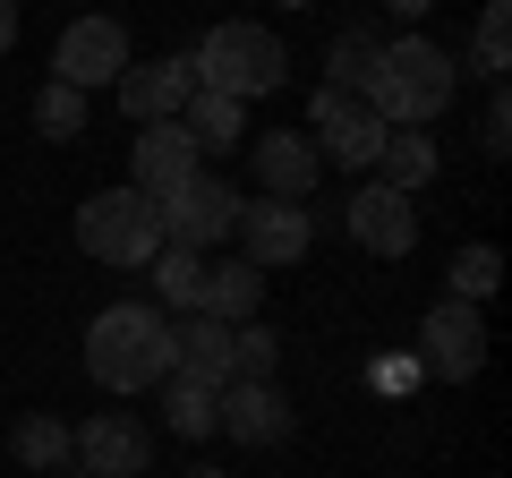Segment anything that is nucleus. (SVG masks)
<instances>
[{
	"instance_id": "f03ea898",
	"label": "nucleus",
	"mask_w": 512,
	"mask_h": 478,
	"mask_svg": "<svg viewBox=\"0 0 512 478\" xmlns=\"http://www.w3.org/2000/svg\"><path fill=\"white\" fill-rule=\"evenodd\" d=\"M86 376L128 402V393H154L171 376V316L154 299H111L103 316L86 325Z\"/></svg>"
},
{
	"instance_id": "5701e85b",
	"label": "nucleus",
	"mask_w": 512,
	"mask_h": 478,
	"mask_svg": "<svg viewBox=\"0 0 512 478\" xmlns=\"http://www.w3.org/2000/svg\"><path fill=\"white\" fill-rule=\"evenodd\" d=\"M470 69L487 77V86H504V69H512V0H487V9H478V26H470Z\"/></svg>"
},
{
	"instance_id": "2eb2a0df",
	"label": "nucleus",
	"mask_w": 512,
	"mask_h": 478,
	"mask_svg": "<svg viewBox=\"0 0 512 478\" xmlns=\"http://www.w3.org/2000/svg\"><path fill=\"white\" fill-rule=\"evenodd\" d=\"M188 60H128L120 69V111L146 129V120H180V103H188Z\"/></svg>"
},
{
	"instance_id": "0eeeda50",
	"label": "nucleus",
	"mask_w": 512,
	"mask_h": 478,
	"mask_svg": "<svg viewBox=\"0 0 512 478\" xmlns=\"http://www.w3.org/2000/svg\"><path fill=\"white\" fill-rule=\"evenodd\" d=\"M419 368L444 376V385H461V376L487 368V316H478L470 299H436V308L419 316Z\"/></svg>"
},
{
	"instance_id": "1a4fd4ad",
	"label": "nucleus",
	"mask_w": 512,
	"mask_h": 478,
	"mask_svg": "<svg viewBox=\"0 0 512 478\" xmlns=\"http://www.w3.org/2000/svg\"><path fill=\"white\" fill-rule=\"evenodd\" d=\"M239 257L256 265V274H282V265H299L316 248V222H308V205H282V197H265V205H239Z\"/></svg>"
},
{
	"instance_id": "6ab92c4d",
	"label": "nucleus",
	"mask_w": 512,
	"mask_h": 478,
	"mask_svg": "<svg viewBox=\"0 0 512 478\" xmlns=\"http://www.w3.org/2000/svg\"><path fill=\"white\" fill-rule=\"evenodd\" d=\"M256 308H265V274H256L248 257L205 265V308H197V316H214V325H248Z\"/></svg>"
},
{
	"instance_id": "ddd939ff",
	"label": "nucleus",
	"mask_w": 512,
	"mask_h": 478,
	"mask_svg": "<svg viewBox=\"0 0 512 478\" xmlns=\"http://www.w3.org/2000/svg\"><path fill=\"white\" fill-rule=\"evenodd\" d=\"M214 427H222V436H239V444H282V436H291V393L231 376V385L214 393Z\"/></svg>"
},
{
	"instance_id": "4468645a",
	"label": "nucleus",
	"mask_w": 512,
	"mask_h": 478,
	"mask_svg": "<svg viewBox=\"0 0 512 478\" xmlns=\"http://www.w3.org/2000/svg\"><path fill=\"white\" fill-rule=\"evenodd\" d=\"M248 146H256V180H265V197H282V205H308V188L325 180L308 129H265V137H248Z\"/></svg>"
},
{
	"instance_id": "20e7f679",
	"label": "nucleus",
	"mask_w": 512,
	"mask_h": 478,
	"mask_svg": "<svg viewBox=\"0 0 512 478\" xmlns=\"http://www.w3.org/2000/svg\"><path fill=\"white\" fill-rule=\"evenodd\" d=\"M77 248H86L94 265L137 274V265L163 248V214H154V197H137V188H103V197L77 205Z\"/></svg>"
},
{
	"instance_id": "7ed1b4c3",
	"label": "nucleus",
	"mask_w": 512,
	"mask_h": 478,
	"mask_svg": "<svg viewBox=\"0 0 512 478\" xmlns=\"http://www.w3.org/2000/svg\"><path fill=\"white\" fill-rule=\"evenodd\" d=\"M188 77H197L205 94L256 103V94H282V86H291V52H282L274 26H256V18H222V26H205V43L188 52Z\"/></svg>"
},
{
	"instance_id": "bb28decb",
	"label": "nucleus",
	"mask_w": 512,
	"mask_h": 478,
	"mask_svg": "<svg viewBox=\"0 0 512 478\" xmlns=\"http://www.w3.org/2000/svg\"><path fill=\"white\" fill-rule=\"evenodd\" d=\"M478 129H487V137H478L487 154H504V146H512V103H504V86L487 94V120H478Z\"/></svg>"
},
{
	"instance_id": "f257e3e1",
	"label": "nucleus",
	"mask_w": 512,
	"mask_h": 478,
	"mask_svg": "<svg viewBox=\"0 0 512 478\" xmlns=\"http://www.w3.org/2000/svg\"><path fill=\"white\" fill-rule=\"evenodd\" d=\"M453 86H461V69H453V52H444L436 35H393V43H376V60H367L359 103L376 111L384 129H427V120L453 103Z\"/></svg>"
},
{
	"instance_id": "393cba45",
	"label": "nucleus",
	"mask_w": 512,
	"mask_h": 478,
	"mask_svg": "<svg viewBox=\"0 0 512 478\" xmlns=\"http://www.w3.org/2000/svg\"><path fill=\"white\" fill-rule=\"evenodd\" d=\"M35 129H43V137H77V129H86V94L60 86V77H43V94H35Z\"/></svg>"
},
{
	"instance_id": "aec40b11",
	"label": "nucleus",
	"mask_w": 512,
	"mask_h": 478,
	"mask_svg": "<svg viewBox=\"0 0 512 478\" xmlns=\"http://www.w3.org/2000/svg\"><path fill=\"white\" fill-rule=\"evenodd\" d=\"M146 274H154V308H180V316L205 308V257L197 248H171L163 239V248L146 257Z\"/></svg>"
},
{
	"instance_id": "423d86ee",
	"label": "nucleus",
	"mask_w": 512,
	"mask_h": 478,
	"mask_svg": "<svg viewBox=\"0 0 512 478\" xmlns=\"http://www.w3.org/2000/svg\"><path fill=\"white\" fill-rule=\"evenodd\" d=\"M239 205H248V197H239L222 171H197V180L171 188L154 214H163V239H171V248H197V257H205L214 239H231V231H239Z\"/></svg>"
},
{
	"instance_id": "7c9ffc66",
	"label": "nucleus",
	"mask_w": 512,
	"mask_h": 478,
	"mask_svg": "<svg viewBox=\"0 0 512 478\" xmlns=\"http://www.w3.org/2000/svg\"><path fill=\"white\" fill-rule=\"evenodd\" d=\"M188 478H222V470H188Z\"/></svg>"
},
{
	"instance_id": "f8f14e48",
	"label": "nucleus",
	"mask_w": 512,
	"mask_h": 478,
	"mask_svg": "<svg viewBox=\"0 0 512 478\" xmlns=\"http://www.w3.org/2000/svg\"><path fill=\"white\" fill-rule=\"evenodd\" d=\"M197 146H188V129L180 120H146V129H137V146H128V188H137V197H154L163 205L171 188H188L197 180Z\"/></svg>"
},
{
	"instance_id": "c756f323",
	"label": "nucleus",
	"mask_w": 512,
	"mask_h": 478,
	"mask_svg": "<svg viewBox=\"0 0 512 478\" xmlns=\"http://www.w3.org/2000/svg\"><path fill=\"white\" fill-rule=\"evenodd\" d=\"M52 478H86V470H77V461H69V470H52Z\"/></svg>"
},
{
	"instance_id": "4be33fe9",
	"label": "nucleus",
	"mask_w": 512,
	"mask_h": 478,
	"mask_svg": "<svg viewBox=\"0 0 512 478\" xmlns=\"http://www.w3.org/2000/svg\"><path fill=\"white\" fill-rule=\"evenodd\" d=\"M495 282H504V248L495 239H470V248H453V265H444V299H495Z\"/></svg>"
},
{
	"instance_id": "39448f33",
	"label": "nucleus",
	"mask_w": 512,
	"mask_h": 478,
	"mask_svg": "<svg viewBox=\"0 0 512 478\" xmlns=\"http://www.w3.org/2000/svg\"><path fill=\"white\" fill-rule=\"evenodd\" d=\"M308 146L316 163H342V171H376V146H384V120L359 103L350 86H316L308 94Z\"/></svg>"
},
{
	"instance_id": "f3484780",
	"label": "nucleus",
	"mask_w": 512,
	"mask_h": 478,
	"mask_svg": "<svg viewBox=\"0 0 512 478\" xmlns=\"http://www.w3.org/2000/svg\"><path fill=\"white\" fill-rule=\"evenodd\" d=\"M180 129H188V146H197V163H205V154H239V146H248V103L188 86V103H180Z\"/></svg>"
},
{
	"instance_id": "6e6552de",
	"label": "nucleus",
	"mask_w": 512,
	"mask_h": 478,
	"mask_svg": "<svg viewBox=\"0 0 512 478\" xmlns=\"http://www.w3.org/2000/svg\"><path fill=\"white\" fill-rule=\"evenodd\" d=\"M120 69H128V26L120 18H69L60 26V43H52V77L60 86L94 94V86H120Z\"/></svg>"
},
{
	"instance_id": "a211bd4d",
	"label": "nucleus",
	"mask_w": 512,
	"mask_h": 478,
	"mask_svg": "<svg viewBox=\"0 0 512 478\" xmlns=\"http://www.w3.org/2000/svg\"><path fill=\"white\" fill-rule=\"evenodd\" d=\"M436 163L444 154H436L427 129H384V146H376V180L393 188V197H419V188L436 180Z\"/></svg>"
},
{
	"instance_id": "a878e982",
	"label": "nucleus",
	"mask_w": 512,
	"mask_h": 478,
	"mask_svg": "<svg viewBox=\"0 0 512 478\" xmlns=\"http://www.w3.org/2000/svg\"><path fill=\"white\" fill-rule=\"evenodd\" d=\"M367 60H376V35H367V26L333 35V52H325V86H350V94H359V86H367Z\"/></svg>"
},
{
	"instance_id": "2f4dec72",
	"label": "nucleus",
	"mask_w": 512,
	"mask_h": 478,
	"mask_svg": "<svg viewBox=\"0 0 512 478\" xmlns=\"http://www.w3.org/2000/svg\"><path fill=\"white\" fill-rule=\"evenodd\" d=\"M282 9H308V0H282Z\"/></svg>"
},
{
	"instance_id": "412c9836",
	"label": "nucleus",
	"mask_w": 512,
	"mask_h": 478,
	"mask_svg": "<svg viewBox=\"0 0 512 478\" xmlns=\"http://www.w3.org/2000/svg\"><path fill=\"white\" fill-rule=\"evenodd\" d=\"M9 453H18L26 470H43V478H52V470H69V461H77V436L52 419V410H26V419L9 427Z\"/></svg>"
},
{
	"instance_id": "dca6fc26",
	"label": "nucleus",
	"mask_w": 512,
	"mask_h": 478,
	"mask_svg": "<svg viewBox=\"0 0 512 478\" xmlns=\"http://www.w3.org/2000/svg\"><path fill=\"white\" fill-rule=\"evenodd\" d=\"M171 376L222 393V385L239 376V368H231V325H214V316H180V325H171Z\"/></svg>"
},
{
	"instance_id": "cd10ccee",
	"label": "nucleus",
	"mask_w": 512,
	"mask_h": 478,
	"mask_svg": "<svg viewBox=\"0 0 512 478\" xmlns=\"http://www.w3.org/2000/svg\"><path fill=\"white\" fill-rule=\"evenodd\" d=\"M18 43V0H0V52Z\"/></svg>"
},
{
	"instance_id": "b1692460",
	"label": "nucleus",
	"mask_w": 512,
	"mask_h": 478,
	"mask_svg": "<svg viewBox=\"0 0 512 478\" xmlns=\"http://www.w3.org/2000/svg\"><path fill=\"white\" fill-rule=\"evenodd\" d=\"M154 393H163V427H171L180 444L214 436V393H205V385H188V376H163Z\"/></svg>"
},
{
	"instance_id": "9b49d317",
	"label": "nucleus",
	"mask_w": 512,
	"mask_h": 478,
	"mask_svg": "<svg viewBox=\"0 0 512 478\" xmlns=\"http://www.w3.org/2000/svg\"><path fill=\"white\" fill-rule=\"evenodd\" d=\"M77 436V470L86 478H146V453H154V427L128 419V410H94L86 427H69Z\"/></svg>"
},
{
	"instance_id": "c85d7f7f",
	"label": "nucleus",
	"mask_w": 512,
	"mask_h": 478,
	"mask_svg": "<svg viewBox=\"0 0 512 478\" xmlns=\"http://www.w3.org/2000/svg\"><path fill=\"white\" fill-rule=\"evenodd\" d=\"M384 9H393V18L410 26V18H427V9H436V0H384Z\"/></svg>"
},
{
	"instance_id": "9d476101",
	"label": "nucleus",
	"mask_w": 512,
	"mask_h": 478,
	"mask_svg": "<svg viewBox=\"0 0 512 478\" xmlns=\"http://www.w3.org/2000/svg\"><path fill=\"white\" fill-rule=\"evenodd\" d=\"M342 222H350V239H359L367 257H384V265H402L410 248H419V205L393 197L384 180L350 188V197H342Z\"/></svg>"
}]
</instances>
